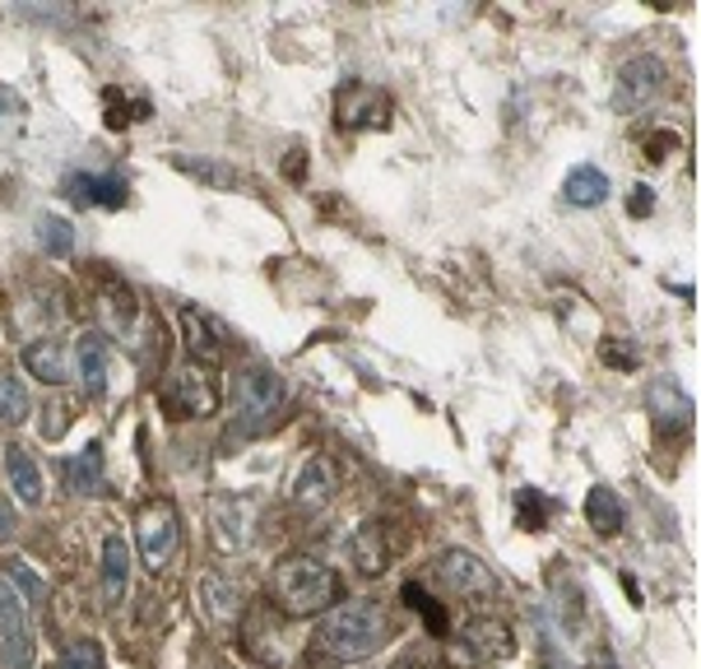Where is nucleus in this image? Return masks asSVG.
<instances>
[{
  "mask_svg": "<svg viewBox=\"0 0 701 669\" xmlns=\"http://www.w3.org/2000/svg\"><path fill=\"white\" fill-rule=\"evenodd\" d=\"M385 637H391V623H385V609L377 600H349L340 609H330L321 623V647L349 665L377 656L385 647Z\"/></svg>",
  "mask_w": 701,
  "mask_h": 669,
  "instance_id": "nucleus-1",
  "label": "nucleus"
},
{
  "mask_svg": "<svg viewBox=\"0 0 701 669\" xmlns=\"http://www.w3.org/2000/svg\"><path fill=\"white\" fill-rule=\"evenodd\" d=\"M270 586H274V600L289 619H317V613H326L334 605V596H340V577H334L326 562L302 558V553L283 558Z\"/></svg>",
  "mask_w": 701,
  "mask_h": 669,
  "instance_id": "nucleus-2",
  "label": "nucleus"
},
{
  "mask_svg": "<svg viewBox=\"0 0 701 669\" xmlns=\"http://www.w3.org/2000/svg\"><path fill=\"white\" fill-rule=\"evenodd\" d=\"M283 409V377L274 368H242L232 381V432L256 437L261 428H270Z\"/></svg>",
  "mask_w": 701,
  "mask_h": 669,
  "instance_id": "nucleus-3",
  "label": "nucleus"
},
{
  "mask_svg": "<svg viewBox=\"0 0 701 669\" xmlns=\"http://www.w3.org/2000/svg\"><path fill=\"white\" fill-rule=\"evenodd\" d=\"M181 545V517H177V507L168 498H153L140 507V517H136V549L140 558L149 562V568H163V562L177 553Z\"/></svg>",
  "mask_w": 701,
  "mask_h": 669,
  "instance_id": "nucleus-4",
  "label": "nucleus"
},
{
  "mask_svg": "<svg viewBox=\"0 0 701 669\" xmlns=\"http://www.w3.org/2000/svg\"><path fill=\"white\" fill-rule=\"evenodd\" d=\"M669 89V70L660 57H632L628 66L618 70V112H645L651 102H660Z\"/></svg>",
  "mask_w": 701,
  "mask_h": 669,
  "instance_id": "nucleus-5",
  "label": "nucleus"
},
{
  "mask_svg": "<svg viewBox=\"0 0 701 669\" xmlns=\"http://www.w3.org/2000/svg\"><path fill=\"white\" fill-rule=\"evenodd\" d=\"M159 405H163V415H172V419H204V415H214L219 396H214L210 377H200L196 368H181V372L163 377Z\"/></svg>",
  "mask_w": 701,
  "mask_h": 669,
  "instance_id": "nucleus-6",
  "label": "nucleus"
},
{
  "mask_svg": "<svg viewBox=\"0 0 701 669\" xmlns=\"http://www.w3.org/2000/svg\"><path fill=\"white\" fill-rule=\"evenodd\" d=\"M437 577H441V586H447L451 596H460V600H492V596H498V581H492L488 562L474 558L470 549H447V553H437Z\"/></svg>",
  "mask_w": 701,
  "mask_h": 669,
  "instance_id": "nucleus-7",
  "label": "nucleus"
},
{
  "mask_svg": "<svg viewBox=\"0 0 701 669\" xmlns=\"http://www.w3.org/2000/svg\"><path fill=\"white\" fill-rule=\"evenodd\" d=\"M177 326H181V345H187V353L196 358V363H219L223 349H228V326L214 317V312H204V307H177Z\"/></svg>",
  "mask_w": 701,
  "mask_h": 669,
  "instance_id": "nucleus-8",
  "label": "nucleus"
},
{
  "mask_svg": "<svg viewBox=\"0 0 701 669\" xmlns=\"http://www.w3.org/2000/svg\"><path fill=\"white\" fill-rule=\"evenodd\" d=\"M507 656H515V637H511V628L502 619H470V623H464V632L455 641V660H464V665H498Z\"/></svg>",
  "mask_w": 701,
  "mask_h": 669,
  "instance_id": "nucleus-9",
  "label": "nucleus"
},
{
  "mask_svg": "<svg viewBox=\"0 0 701 669\" xmlns=\"http://www.w3.org/2000/svg\"><path fill=\"white\" fill-rule=\"evenodd\" d=\"M334 117H340L344 131H368V126H381L391 117V98L372 84H362V80H349L340 93H334Z\"/></svg>",
  "mask_w": 701,
  "mask_h": 669,
  "instance_id": "nucleus-10",
  "label": "nucleus"
},
{
  "mask_svg": "<svg viewBox=\"0 0 701 669\" xmlns=\"http://www.w3.org/2000/svg\"><path fill=\"white\" fill-rule=\"evenodd\" d=\"M33 660V628L23 619V605L10 586H0V665L29 669Z\"/></svg>",
  "mask_w": 701,
  "mask_h": 669,
  "instance_id": "nucleus-11",
  "label": "nucleus"
},
{
  "mask_svg": "<svg viewBox=\"0 0 701 669\" xmlns=\"http://www.w3.org/2000/svg\"><path fill=\"white\" fill-rule=\"evenodd\" d=\"M210 521H214V545L223 553H238L251 545V526H256V502L251 498H219L214 511H210Z\"/></svg>",
  "mask_w": 701,
  "mask_h": 669,
  "instance_id": "nucleus-12",
  "label": "nucleus"
},
{
  "mask_svg": "<svg viewBox=\"0 0 701 669\" xmlns=\"http://www.w3.org/2000/svg\"><path fill=\"white\" fill-rule=\"evenodd\" d=\"M74 377H80L84 396H108V372H112V353H108V340H102L98 330H84L80 340H74Z\"/></svg>",
  "mask_w": 701,
  "mask_h": 669,
  "instance_id": "nucleus-13",
  "label": "nucleus"
},
{
  "mask_svg": "<svg viewBox=\"0 0 701 669\" xmlns=\"http://www.w3.org/2000/svg\"><path fill=\"white\" fill-rule=\"evenodd\" d=\"M126 177L121 172H74L66 182V196L74 204H89V210H121L126 204Z\"/></svg>",
  "mask_w": 701,
  "mask_h": 669,
  "instance_id": "nucleus-14",
  "label": "nucleus"
},
{
  "mask_svg": "<svg viewBox=\"0 0 701 669\" xmlns=\"http://www.w3.org/2000/svg\"><path fill=\"white\" fill-rule=\"evenodd\" d=\"M196 605H200V619L210 628H223L242 613V590L232 586L223 572H204L196 586Z\"/></svg>",
  "mask_w": 701,
  "mask_h": 669,
  "instance_id": "nucleus-15",
  "label": "nucleus"
},
{
  "mask_svg": "<svg viewBox=\"0 0 701 669\" xmlns=\"http://www.w3.org/2000/svg\"><path fill=\"white\" fill-rule=\"evenodd\" d=\"M334 488H340V470H334L330 456H307V466L298 470L293 479V502L298 507H326L334 498Z\"/></svg>",
  "mask_w": 701,
  "mask_h": 669,
  "instance_id": "nucleus-16",
  "label": "nucleus"
},
{
  "mask_svg": "<svg viewBox=\"0 0 701 669\" xmlns=\"http://www.w3.org/2000/svg\"><path fill=\"white\" fill-rule=\"evenodd\" d=\"M66 483H70V493H80V498H98L102 488H108V456H102V442H89L84 451H74L66 460Z\"/></svg>",
  "mask_w": 701,
  "mask_h": 669,
  "instance_id": "nucleus-17",
  "label": "nucleus"
},
{
  "mask_svg": "<svg viewBox=\"0 0 701 669\" xmlns=\"http://www.w3.org/2000/svg\"><path fill=\"white\" fill-rule=\"evenodd\" d=\"M126 586H131V545L121 535H108L102 539V600L108 609L126 600Z\"/></svg>",
  "mask_w": 701,
  "mask_h": 669,
  "instance_id": "nucleus-18",
  "label": "nucleus"
},
{
  "mask_svg": "<svg viewBox=\"0 0 701 669\" xmlns=\"http://www.w3.org/2000/svg\"><path fill=\"white\" fill-rule=\"evenodd\" d=\"M172 168L196 177L200 187H214V191H242V172L223 163V159H210V153H172Z\"/></svg>",
  "mask_w": 701,
  "mask_h": 669,
  "instance_id": "nucleus-19",
  "label": "nucleus"
},
{
  "mask_svg": "<svg viewBox=\"0 0 701 669\" xmlns=\"http://www.w3.org/2000/svg\"><path fill=\"white\" fill-rule=\"evenodd\" d=\"M23 368H29L42 386H61L70 381V349L61 340H33V345H23Z\"/></svg>",
  "mask_w": 701,
  "mask_h": 669,
  "instance_id": "nucleus-20",
  "label": "nucleus"
},
{
  "mask_svg": "<svg viewBox=\"0 0 701 669\" xmlns=\"http://www.w3.org/2000/svg\"><path fill=\"white\" fill-rule=\"evenodd\" d=\"M349 558L358 562V572L368 577H381L385 568H391V549H385V530L381 521H362L349 539Z\"/></svg>",
  "mask_w": 701,
  "mask_h": 669,
  "instance_id": "nucleus-21",
  "label": "nucleus"
},
{
  "mask_svg": "<svg viewBox=\"0 0 701 669\" xmlns=\"http://www.w3.org/2000/svg\"><path fill=\"white\" fill-rule=\"evenodd\" d=\"M6 475H10V488H14V498L23 507L42 502V470H38V460H33L29 447H19V442L6 447Z\"/></svg>",
  "mask_w": 701,
  "mask_h": 669,
  "instance_id": "nucleus-22",
  "label": "nucleus"
},
{
  "mask_svg": "<svg viewBox=\"0 0 701 669\" xmlns=\"http://www.w3.org/2000/svg\"><path fill=\"white\" fill-rule=\"evenodd\" d=\"M562 200L577 204V210H594V204H604L609 200V172L594 168V163H577L567 172V182H562Z\"/></svg>",
  "mask_w": 701,
  "mask_h": 669,
  "instance_id": "nucleus-23",
  "label": "nucleus"
},
{
  "mask_svg": "<svg viewBox=\"0 0 701 669\" xmlns=\"http://www.w3.org/2000/svg\"><path fill=\"white\" fill-rule=\"evenodd\" d=\"M102 321L112 326V334L117 340H126V345H136V330H140V321H144V312H140V302H136V293L126 289V284H112L108 293H102Z\"/></svg>",
  "mask_w": 701,
  "mask_h": 669,
  "instance_id": "nucleus-24",
  "label": "nucleus"
},
{
  "mask_svg": "<svg viewBox=\"0 0 701 669\" xmlns=\"http://www.w3.org/2000/svg\"><path fill=\"white\" fill-rule=\"evenodd\" d=\"M645 409L655 415V423H660V432L664 428H688V419H692V400L679 391L673 381H651V391H645Z\"/></svg>",
  "mask_w": 701,
  "mask_h": 669,
  "instance_id": "nucleus-25",
  "label": "nucleus"
},
{
  "mask_svg": "<svg viewBox=\"0 0 701 669\" xmlns=\"http://www.w3.org/2000/svg\"><path fill=\"white\" fill-rule=\"evenodd\" d=\"M585 521H590V530H600V535H618V530H622V502H618L613 488H604V483L590 488V498H585Z\"/></svg>",
  "mask_w": 701,
  "mask_h": 669,
  "instance_id": "nucleus-26",
  "label": "nucleus"
},
{
  "mask_svg": "<svg viewBox=\"0 0 701 669\" xmlns=\"http://www.w3.org/2000/svg\"><path fill=\"white\" fill-rule=\"evenodd\" d=\"M29 419V391H23V381L10 372V368H0V423H23Z\"/></svg>",
  "mask_w": 701,
  "mask_h": 669,
  "instance_id": "nucleus-27",
  "label": "nucleus"
},
{
  "mask_svg": "<svg viewBox=\"0 0 701 669\" xmlns=\"http://www.w3.org/2000/svg\"><path fill=\"white\" fill-rule=\"evenodd\" d=\"M38 242L47 256H57V261H66V256H74V228L57 214H42L38 219Z\"/></svg>",
  "mask_w": 701,
  "mask_h": 669,
  "instance_id": "nucleus-28",
  "label": "nucleus"
},
{
  "mask_svg": "<svg viewBox=\"0 0 701 669\" xmlns=\"http://www.w3.org/2000/svg\"><path fill=\"white\" fill-rule=\"evenodd\" d=\"M6 577L23 590V600H29V605H47V581L29 568V558H6Z\"/></svg>",
  "mask_w": 701,
  "mask_h": 669,
  "instance_id": "nucleus-29",
  "label": "nucleus"
},
{
  "mask_svg": "<svg viewBox=\"0 0 701 669\" xmlns=\"http://www.w3.org/2000/svg\"><path fill=\"white\" fill-rule=\"evenodd\" d=\"M57 669H102V647L93 637H80L74 647L61 651V665Z\"/></svg>",
  "mask_w": 701,
  "mask_h": 669,
  "instance_id": "nucleus-30",
  "label": "nucleus"
},
{
  "mask_svg": "<svg viewBox=\"0 0 701 669\" xmlns=\"http://www.w3.org/2000/svg\"><path fill=\"white\" fill-rule=\"evenodd\" d=\"M515 511H521V526H525V530H543V521H549L553 502H549V498H539L534 488H521V498H515Z\"/></svg>",
  "mask_w": 701,
  "mask_h": 669,
  "instance_id": "nucleus-31",
  "label": "nucleus"
},
{
  "mask_svg": "<svg viewBox=\"0 0 701 669\" xmlns=\"http://www.w3.org/2000/svg\"><path fill=\"white\" fill-rule=\"evenodd\" d=\"M404 605H409V609H419V613H423V623H428L432 632L447 637V609H437V605L423 596V586H404Z\"/></svg>",
  "mask_w": 701,
  "mask_h": 669,
  "instance_id": "nucleus-32",
  "label": "nucleus"
},
{
  "mask_svg": "<svg viewBox=\"0 0 701 669\" xmlns=\"http://www.w3.org/2000/svg\"><path fill=\"white\" fill-rule=\"evenodd\" d=\"M600 358H604L609 368H618V372H632V368L641 363L637 345H618V340H604V345H600Z\"/></svg>",
  "mask_w": 701,
  "mask_h": 669,
  "instance_id": "nucleus-33",
  "label": "nucleus"
},
{
  "mask_svg": "<svg viewBox=\"0 0 701 669\" xmlns=\"http://www.w3.org/2000/svg\"><path fill=\"white\" fill-rule=\"evenodd\" d=\"M669 149H679V136H673V131H651V136H645V159H651V163H664Z\"/></svg>",
  "mask_w": 701,
  "mask_h": 669,
  "instance_id": "nucleus-34",
  "label": "nucleus"
},
{
  "mask_svg": "<svg viewBox=\"0 0 701 669\" xmlns=\"http://www.w3.org/2000/svg\"><path fill=\"white\" fill-rule=\"evenodd\" d=\"M651 210H655V191H651V187H632V196H628V214L645 219Z\"/></svg>",
  "mask_w": 701,
  "mask_h": 669,
  "instance_id": "nucleus-35",
  "label": "nucleus"
},
{
  "mask_svg": "<svg viewBox=\"0 0 701 669\" xmlns=\"http://www.w3.org/2000/svg\"><path fill=\"white\" fill-rule=\"evenodd\" d=\"M283 177H289V182H302V177H307V159H302V149H293V153H289V163H283Z\"/></svg>",
  "mask_w": 701,
  "mask_h": 669,
  "instance_id": "nucleus-36",
  "label": "nucleus"
},
{
  "mask_svg": "<svg viewBox=\"0 0 701 669\" xmlns=\"http://www.w3.org/2000/svg\"><path fill=\"white\" fill-rule=\"evenodd\" d=\"M19 530V521H14V507L6 502V498H0V539H10Z\"/></svg>",
  "mask_w": 701,
  "mask_h": 669,
  "instance_id": "nucleus-37",
  "label": "nucleus"
},
{
  "mask_svg": "<svg viewBox=\"0 0 701 669\" xmlns=\"http://www.w3.org/2000/svg\"><path fill=\"white\" fill-rule=\"evenodd\" d=\"M0 108H6V98H0Z\"/></svg>",
  "mask_w": 701,
  "mask_h": 669,
  "instance_id": "nucleus-38",
  "label": "nucleus"
}]
</instances>
